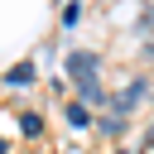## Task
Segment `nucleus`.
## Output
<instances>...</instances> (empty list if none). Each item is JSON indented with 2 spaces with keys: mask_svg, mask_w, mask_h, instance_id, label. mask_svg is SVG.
Instances as JSON below:
<instances>
[{
  "mask_svg": "<svg viewBox=\"0 0 154 154\" xmlns=\"http://www.w3.org/2000/svg\"><path fill=\"white\" fill-rule=\"evenodd\" d=\"M149 144H154V130H149Z\"/></svg>",
  "mask_w": 154,
  "mask_h": 154,
  "instance_id": "5",
  "label": "nucleus"
},
{
  "mask_svg": "<svg viewBox=\"0 0 154 154\" xmlns=\"http://www.w3.org/2000/svg\"><path fill=\"white\" fill-rule=\"evenodd\" d=\"M67 125H77V130H82V125H91V116H87V106H82V101H72V106H67Z\"/></svg>",
  "mask_w": 154,
  "mask_h": 154,
  "instance_id": "3",
  "label": "nucleus"
},
{
  "mask_svg": "<svg viewBox=\"0 0 154 154\" xmlns=\"http://www.w3.org/2000/svg\"><path fill=\"white\" fill-rule=\"evenodd\" d=\"M19 130H24V135H38V130H43V120L29 111V116H19Z\"/></svg>",
  "mask_w": 154,
  "mask_h": 154,
  "instance_id": "4",
  "label": "nucleus"
},
{
  "mask_svg": "<svg viewBox=\"0 0 154 154\" xmlns=\"http://www.w3.org/2000/svg\"><path fill=\"white\" fill-rule=\"evenodd\" d=\"M29 82H34V67H29V63L10 67V87H29Z\"/></svg>",
  "mask_w": 154,
  "mask_h": 154,
  "instance_id": "2",
  "label": "nucleus"
},
{
  "mask_svg": "<svg viewBox=\"0 0 154 154\" xmlns=\"http://www.w3.org/2000/svg\"><path fill=\"white\" fill-rule=\"evenodd\" d=\"M0 154H5V140H0Z\"/></svg>",
  "mask_w": 154,
  "mask_h": 154,
  "instance_id": "6",
  "label": "nucleus"
},
{
  "mask_svg": "<svg viewBox=\"0 0 154 154\" xmlns=\"http://www.w3.org/2000/svg\"><path fill=\"white\" fill-rule=\"evenodd\" d=\"M67 77L77 82L82 106H101L106 101V91H101V58L96 53H67Z\"/></svg>",
  "mask_w": 154,
  "mask_h": 154,
  "instance_id": "1",
  "label": "nucleus"
}]
</instances>
